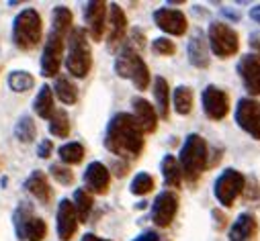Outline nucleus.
<instances>
[{"label":"nucleus","mask_w":260,"mask_h":241,"mask_svg":"<svg viewBox=\"0 0 260 241\" xmlns=\"http://www.w3.org/2000/svg\"><path fill=\"white\" fill-rule=\"evenodd\" d=\"M72 11L68 7H55L51 15V31L45 39L43 55H41V76L53 78L59 72L61 55H63V43L68 39V33L72 31Z\"/></svg>","instance_id":"f03ea898"},{"label":"nucleus","mask_w":260,"mask_h":241,"mask_svg":"<svg viewBox=\"0 0 260 241\" xmlns=\"http://www.w3.org/2000/svg\"><path fill=\"white\" fill-rule=\"evenodd\" d=\"M49 133L55 137H68L70 135V118L66 110H53V114L49 116Z\"/></svg>","instance_id":"c85d7f7f"},{"label":"nucleus","mask_w":260,"mask_h":241,"mask_svg":"<svg viewBox=\"0 0 260 241\" xmlns=\"http://www.w3.org/2000/svg\"><path fill=\"white\" fill-rule=\"evenodd\" d=\"M134 241H160V235L156 233V231H146V233H142L138 239H134Z\"/></svg>","instance_id":"58836bf2"},{"label":"nucleus","mask_w":260,"mask_h":241,"mask_svg":"<svg viewBox=\"0 0 260 241\" xmlns=\"http://www.w3.org/2000/svg\"><path fill=\"white\" fill-rule=\"evenodd\" d=\"M152 51L158 55H174L176 53V45L168 39V37H158L152 41Z\"/></svg>","instance_id":"c9c22d12"},{"label":"nucleus","mask_w":260,"mask_h":241,"mask_svg":"<svg viewBox=\"0 0 260 241\" xmlns=\"http://www.w3.org/2000/svg\"><path fill=\"white\" fill-rule=\"evenodd\" d=\"M192 100H194V94L190 90V86H178L172 94V102H174V110L178 114H188L192 110Z\"/></svg>","instance_id":"bb28decb"},{"label":"nucleus","mask_w":260,"mask_h":241,"mask_svg":"<svg viewBox=\"0 0 260 241\" xmlns=\"http://www.w3.org/2000/svg\"><path fill=\"white\" fill-rule=\"evenodd\" d=\"M238 74L250 92V96H260V55L248 53L238 62Z\"/></svg>","instance_id":"4468645a"},{"label":"nucleus","mask_w":260,"mask_h":241,"mask_svg":"<svg viewBox=\"0 0 260 241\" xmlns=\"http://www.w3.org/2000/svg\"><path fill=\"white\" fill-rule=\"evenodd\" d=\"M49 172H51V176L57 180V182H59V184H63V186H70V184L74 182V172H72L68 166L53 164V166L49 168Z\"/></svg>","instance_id":"72a5a7b5"},{"label":"nucleus","mask_w":260,"mask_h":241,"mask_svg":"<svg viewBox=\"0 0 260 241\" xmlns=\"http://www.w3.org/2000/svg\"><path fill=\"white\" fill-rule=\"evenodd\" d=\"M129 190H132V194L136 196H146L154 190V178L146 172H140L134 180H132V186H129Z\"/></svg>","instance_id":"473e14b6"},{"label":"nucleus","mask_w":260,"mask_h":241,"mask_svg":"<svg viewBox=\"0 0 260 241\" xmlns=\"http://www.w3.org/2000/svg\"><path fill=\"white\" fill-rule=\"evenodd\" d=\"M250 47L256 51V55H260V33H252L250 35Z\"/></svg>","instance_id":"ea45409f"},{"label":"nucleus","mask_w":260,"mask_h":241,"mask_svg":"<svg viewBox=\"0 0 260 241\" xmlns=\"http://www.w3.org/2000/svg\"><path fill=\"white\" fill-rule=\"evenodd\" d=\"M35 112L41 116V118H47L49 120V116L53 114V90H51V86H43L41 90H39V94H37V98H35Z\"/></svg>","instance_id":"cd10ccee"},{"label":"nucleus","mask_w":260,"mask_h":241,"mask_svg":"<svg viewBox=\"0 0 260 241\" xmlns=\"http://www.w3.org/2000/svg\"><path fill=\"white\" fill-rule=\"evenodd\" d=\"M178 166L180 172L184 176V180L188 184H197V180L201 178V174L209 168V149H207V141L199 135V133H190L182 147H180V155H178Z\"/></svg>","instance_id":"7ed1b4c3"},{"label":"nucleus","mask_w":260,"mask_h":241,"mask_svg":"<svg viewBox=\"0 0 260 241\" xmlns=\"http://www.w3.org/2000/svg\"><path fill=\"white\" fill-rule=\"evenodd\" d=\"M80 241H109V239H101V237H96V235H92V233H86Z\"/></svg>","instance_id":"37998d69"},{"label":"nucleus","mask_w":260,"mask_h":241,"mask_svg":"<svg viewBox=\"0 0 260 241\" xmlns=\"http://www.w3.org/2000/svg\"><path fill=\"white\" fill-rule=\"evenodd\" d=\"M107 13H109V5L103 0H92L86 3L84 7V21H86V29L92 41H103L105 29H107Z\"/></svg>","instance_id":"ddd939ff"},{"label":"nucleus","mask_w":260,"mask_h":241,"mask_svg":"<svg viewBox=\"0 0 260 241\" xmlns=\"http://www.w3.org/2000/svg\"><path fill=\"white\" fill-rule=\"evenodd\" d=\"M107 27H109L107 43H109V49L115 51L125 41V33H127V17H125L123 9L117 3L109 5V21H107Z\"/></svg>","instance_id":"a211bd4d"},{"label":"nucleus","mask_w":260,"mask_h":241,"mask_svg":"<svg viewBox=\"0 0 260 241\" xmlns=\"http://www.w3.org/2000/svg\"><path fill=\"white\" fill-rule=\"evenodd\" d=\"M201 100H203V110L211 120H221V118L228 116V112H230V96L219 86L209 84L203 90Z\"/></svg>","instance_id":"9b49d317"},{"label":"nucleus","mask_w":260,"mask_h":241,"mask_svg":"<svg viewBox=\"0 0 260 241\" xmlns=\"http://www.w3.org/2000/svg\"><path fill=\"white\" fill-rule=\"evenodd\" d=\"M154 23L158 25V29H162L168 35H184L188 29V21L184 17V13L174 11V9H158L154 13Z\"/></svg>","instance_id":"f3484780"},{"label":"nucleus","mask_w":260,"mask_h":241,"mask_svg":"<svg viewBox=\"0 0 260 241\" xmlns=\"http://www.w3.org/2000/svg\"><path fill=\"white\" fill-rule=\"evenodd\" d=\"M25 190L31 192V194H33L39 203H43V205H47V203L51 200V196H53L51 186H49V182H47V176H45L41 170H35V172L25 180Z\"/></svg>","instance_id":"4be33fe9"},{"label":"nucleus","mask_w":260,"mask_h":241,"mask_svg":"<svg viewBox=\"0 0 260 241\" xmlns=\"http://www.w3.org/2000/svg\"><path fill=\"white\" fill-rule=\"evenodd\" d=\"M250 19H252L254 23H258V25H260V5H256V7H252V9H250Z\"/></svg>","instance_id":"79ce46f5"},{"label":"nucleus","mask_w":260,"mask_h":241,"mask_svg":"<svg viewBox=\"0 0 260 241\" xmlns=\"http://www.w3.org/2000/svg\"><path fill=\"white\" fill-rule=\"evenodd\" d=\"M59 159L61 164L66 166H74V164H80L84 159V145L78 143V141H72V143H66L59 147Z\"/></svg>","instance_id":"c756f323"},{"label":"nucleus","mask_w":260,"mask_h":241,"mask_svg":"<svg viewBox=\"0 0 260 241\" xmlns=\"http://www.w3.org/2000/svg\"><path fill=\"white\" fill-rule=\"evenodd\" d=\"M51 151H53V143H51L49 139H43V141L39 143V147H37V155H39L41 159H47V157L51 155Z\"/></svg>","instance_id":"4c0bfd02"},{"label":"nucleus","mask_w":260,"mask_h":241,"mask_svg":"<svg viewBox=\"0 0 260 241\" xmlns=\"http://www.w3.org/2000/svg\"><path fill=\"white\" fill-rule=\"evenodd\" d=\"M13 225L21 241H43L47 235V223L33 215V205L21 203L13 213Z\"/></svg>","instance_id":"0eeeda50"},{"label":"nucleus","mask_w":260,"mask_h":241,"mask_svg":"<svg viewBox=\"0 0 260 241\" xmlns=\"http://www.w3.org/2000/svg\"><path fill=\"white\" fill-rule=\"evenodd\" d=\"M258 237V221L252 213H242L232 229H230V241H256Z\"/></svg>","instance_id":"412c9836"},{"label":"nucleus","mask_w":260,"mask_h":241,"mask_svg":"<svg viewBox=\"0 0 260 241\" xmlns=\"http://www.w3.org/2000/svg\"><path fill=\"white\" fill-rule=\"evenodd\" d=\"M144 133L129 112H117L105 133V147L121 159H138L144 151Z\"/></svg>","instance_id":"f257e3e1"},{"label":"nucleus","mask_w":260,"mask_h":241,"mask_svg":"<svg viewBox=\"0 0 260 241\" xmlns=\"http://www.w3.org/2000/svg\"><path fill=\"white\" fill-rule=\"evenodd\" d=\"M154 98H156V106H158V116L162 120H168L170 116V86L166 82V78L158 76L154 80Z\"/></svg>","instance_id":"5701e85b"},{"label":"nucleus","mask_w":260,"mask_h":241,"mask_svg":"<svg viewBox=\"0 0 260 241\" xmlns=\"http://www.w3.org/2000/svg\"><path fill=\"white\" fill-rule=\"evenodd\" d=\"M246 186V176L234 168H228L219 174V178L215 180V184H213V194L217 198V203L225 209H232L236 198L242 194Z\"/></svg>","instance_id":"1a4fd4ad"},{"label":"nucleus","mask_w":260,"mask_h":241,"mask_svg":"<svg viewBox=\"0 0 260 241\" xmlns=\"http://www.w3.org/2000/svg\"><path fill=\"white\" fill-rule=\"evenodd\" d=\"M76 229H78V217L74 205L72 200L63 198L57 207V237L61 241H70L76 235Z\"/></svg>","instance_id":"6ab92c4d"},{"label":"nucleus","mask_w":260,"mask_h":241,"mask_svg":"<svg viewBox=\"0 0 260 241\" xmlns=\"http://www.w3.org/2000/svg\"><path fill=\"white\" fill-rule=\"evenodd\" d=\"M132 106H134V118L136 123L140 125L142 133H154L158 129V114H156V108L142 96H136L132 100Z\"/></svg>","instance_id":"aec40b11"},{"label":"nucleus","mask_w":260,"mask_h":241,"mask_svg":"<svg viewBox=\"0 0 260 241\" xmlns=\"http://www.w3.org/2000/svg\"><path fill=\"white\" fill-rule=\"evenodd\" d=\"M15 135H17V139L21 143H31L35 139L37 127H35V120L29 114H25V116L19 118V123L15 125Z\"/></svg>","instance_id":"7c9ffc66"},{"label":"nucleus","mask_w":260,"mask_h":241,"mask_svg":"<svg viewBox=\"0 0 260 241\" xmlns=\"http://www.w3.org/2000/svg\"><path fill=\"white\" fill-rule=\"evenodd\" d=\"M144 45H146V37H144V33H142L140 29H136V31L132 33V41H129V47L136 49V51L140 53V49H144Z\"/></svg>","instance_id":"e433bc0d"},{"label":"nucleus","mask_w":260,"mask_h":241,"mask_svg":"<svg viewBox=\"0 0 260 241\" xmlns=\"http://www.w3.org/2000/svg\"><path fill=\"white\" fill-rule=\"evenodd\" d=\"M178 213V194L172 192V190H164L156 196L154 205H152V221L156 227L164 229L168 227L174 217Z\"/></svg>","instance_id":"f8f14e48"},{"label":"nucleus","mask_w":260,"mask_h":241,"mask_svg":"<svg viewBox=\"0 0 260 241\" xmlns=\"http://www.w3.org/2000/svg\"><path fill=\"white\" fill-rule=\"evenodd\" d=\"M236 123L242 131H246L252 139L260 141V102L256 98L244 96L236 104Z\"/></svg>","instance_id":"9d476101"},{"label":"nucleus","mask_w":260,"mask_h":241,"mask_svg":"<svg viewBox=\"0 0 260 241\" xmlns=\"http://www.w3.org/2000/svg\"><path fill=\"white\" fill-rule=\"evenodd\" d=\"M66 68L74 78H86L92 68V51L88 43V33L82 27H76L68 33Z\"/></svg>","instance_id":"20e7f679"},{"label":"nucleus","mask_w":260,"mask_h":241,"mask_svg":"<svg viewBox=\"0 0 260 241\" xmlns=\"http://www.w3.org/2000/svg\"><path fill=\"white\" fill-rule=\"evenodd\" d=\"M242 194H244V198L248 200V203H260V184H258V180L252 176V178H246V186H244V190H242Z\"/></svg>","instance_id":"f704fd0d"},{"label":"nucleus","mask_w":260,"mask_h":241,"mask_svg":"<svg viewBox=\"0 0 260 241\" xmlns=\"http://www.w3.org/2000/svg\"><path fill=\"white\" fill-rule=\"evenodd\" d=\"M186 53H188V62L194 68H199V70L209 68V64H211L209 43H207V35L201 29L192 31V35L188 39V45H186Z\"/></svg>","instance_id":"2eb2a0df"},{"label":"nucleus","mask_w":260,"mask_h":241,"mask_svg":"<svg viewBox=\"0 0 260 241\" xmlns=\"http://www.w3.org/2000/svg\"><path fill=\"white\" fill-rule=\"evenodd\" d=\"M213 217H215V223H217V229H221L223 225H225V215L221 213V211H213Z\"/></svg>","instance_id":"a19ab883"},{"label":"nucleus","mask_w":260,"mask_h":241,"mask_svg":"<svg viewBox=\"0 0 260 241\" xmlns=\"http://www.w3.org/2000/svg\"><path fill=\"white\" fill-rule=\"evenodd\" d=\"M74 211H76V217H78V223H86L90 213H92V196L84 190V188H78L74 192Z\"/></svg>","instance_id":"a878e982"},{"label":"nucleus","mask_w":260,"mask_h":241,"mask_svg":"<svg viewBox=\"0 0 260 241\" xmlns=\"http://www.w3.org/2000/svg\"><path fill=\"white\" fill-rule=\"evenodd\" d=\"M35 84V78L25 70H15L9 74V88L13 92H27Z\"/></svg>","instance_id":"2f4dec72"},{"label":"nucleus","mask_w":260,"mask_h":241,"mask_svg":"<svg viewBox=\"0 0 260 241\" xmlns=\"http://www.w3.org/2000/svg\"><path fill=\"white\" fill-rule=\"evenodd\" d=\"M111 184V172L103 162H92L84 170V190L90 194H107Z\"/></svg>","instance_id":"dca6fc26"},{"label":"nucleus","mask_w":260,"mask_h":241,"mask_svg":"<svg viewBox=\"0 0 260 241\" xmlns=\"http://www.w3.org/2000/svg\"><path fill=\"white\" fill-rule=\"evenodd\" d=\"M43 37L41 17L35 9L21 11L13 21V41L21 51H31L39 45Z\"/></svg>","instance_id":"39448f33"},{"label":"nucleus","mask_w":260,"mask_h":241,"mask_svg":"<svg viewBox=\"0 0 260 241\" xmlns=\"http://www.w3.org/2000/svg\"><path fill=\"white\" fill-rule=\"evenodd\" d=\"M115 72L121 78L132 80L138 90H146L150 86V70H148L146 62L142 59V55L129 45L119 51V55L115 59Z\"/></svg>","instance_id":"423d86ee"},{"label":"nucleus","mask_w":260,"mask_h":241,"mask_svg":"<svg viewBox=\"0 0 260 241\" xmlns=\"http://www.w3.org/2000/svg\"><path fill=\"white\" fill-rule=\"evenodd\" d=\"M160 170H162L164 184L166 186L180 188V184H182V172H180V166H178V162H176L174 155H164Z\"/></svg>","instance_id":"b1692460"},{"label":"nucleus","mask_w":260,"mask_h":241,"mask_svg":"<svg viewBox=\"0 0 260 241\" xmlns=\"http://www.w3.org/2000/svg\"><path fill=\"white\" fill-rule=\"evenodd\" d=\"M53 90H55L57 98H59L63 104H76V100H78V88H76V84H74L70 78L59 76V78L55 80Z\"/></svg>","instance_id":"393cba45"},{"label":"nucleus","mask_w":260,"mask_h":241,"mask_svg":"<svg viewBox=\"0 0 260 241\" xmlns=\"http://www.w3.org/2000/svg\"><path fill=\"white\" fill-rule=\"evenodd\" d=\"M207 43H209V51H213L219 59H230L240 49V37H238V33L230 25H225L221 21L209 25Z\"/></svg>","instance_id":"6e6552de"}]
</instances>
